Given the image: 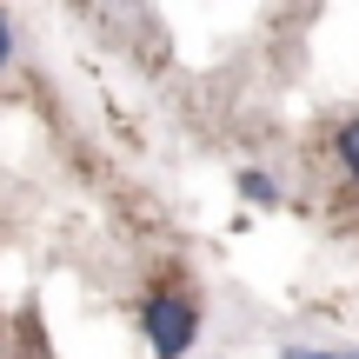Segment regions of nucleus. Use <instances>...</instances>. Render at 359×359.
I'll list each match as a JSON object with an SVG mask.
<instances>
[{
  "instance_id": "f257e3e1",
  "label": "nucleus",
  "mask_w": 359,
  "mask_h": 359,
  "mask_svg": "<svg viewBox=\"0 0 359 359\" xmlns=\"http://www.w3.org/2000/svg\"><path fill=\"white\" fill-rule=\"evenodd\" d=\"M140 333H147V346H154V359H180L193 346V333H200V313H193L187 293L160 286V293H147V306H140Z\"/></svg>"
},
{
  "instance_id": "423d86ee",
  "label": "nucleus",
  "mask_w": 359,
  "mask_h": 359,
  "mask_svg": "<svg viewBox=\"0 0 359 359\" xmlns=\"http://www.w3.org/2000/svg\"><path fill=\"white\" fill-rule=\"evenodd\" d=\"M353 359H359V353H353Z\"/></svg>"
},
{
  "instance_id": "20e7f679",
  "label": "nucleus",
  "mask_w": 359,
  "mask_h": 359,
  "mask_svg": "<svg viewBox=\"0 0 359 359\" xmlns=\"http://www.w3.org/2000/svg\"><path fill=\"white\" fill-rule=\"evenodd\" d=\"M280 359H353V353H320V346H286Z\"/></svg>"
},
{
  "instance_id": "7ed1b4c3",
  "label": "nucleus",
  "mask_w": 359,
  "mask_h": 359,
  "mask_svg": "<svg viewBox=\"0 0 359 359\" xmlns=\"http://www.w3.org/2000/svg\"><path fill=\"white\" fill-rule=\"evenodd\" d=\"M240 193H246V200H253V206H273V200H280V187H273L266 173H253V167L240 173Z\"/></svg>"
},
{
  "instance_id": "f03ea898",
  "label": "nucleus",
  "mask_w": 359,
  "mask_h": 359,
  "mask_svg": "<svg viewBox=\"0 0 359 359\" xmlns=\"http://www.w3.org/2000/svg\"><path fill=\"white\" fill-rule=\"evenodd\" d=\"M333 154H339V160H346V173L359 180V120H346V127H339V133H333Z\"/></svg>"
},
{
  "instance_id": "39448f33",
  "label": "nucleus",
  "mask_w": 359,
  "mask_h": 359,
  "mask_svg": "<svg viewBox=\"0 0 359 359\" xmlns=\"http://www.w3.org/2000/svg\"><path fill=\"white\" fill-rule=\"evenodd\" d=\"M13 60V34H7V20H0V67Z\"/></svg>"
}]
</instances>
